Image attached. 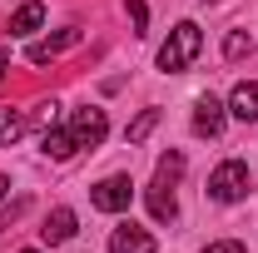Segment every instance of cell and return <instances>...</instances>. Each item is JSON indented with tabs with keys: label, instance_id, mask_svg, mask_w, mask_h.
I'll return each instance as SVG.
<instances>
[{
	"label": "cell",
	"instance_id": "6da1fadb",
	"mask_svg": "<svg viewBox=\"0 0 258 253\" xmlns=\"http://www.w3.org/2000/svg\"><path fill=\"white\" fill-rule=\"evenodd\" d=\"M199 50H204L199 25H194V20H179V25L169 30V40L159 45V70L164 75H179V70H189V65L199 60Z\"/></svg>",
	"mask_w": 258,
	"mask_h": 253
},
{
	"label": "cell",
	"instance_id": "7a4b0ae2",
	"mask_svg": "<svg viewBox=\"0 0 258 253\" xmlns=\"http://www.w3.org/2000/svg\"><path fill=\"white\" fill-rule=\"evenodd\" d=\"M209 199H214V204H238V199H248V164H243V159H224V164L209 174Z\"/></svg>",
	"mask_w": 258,
	"mask_h": 253
},
{
	"label": "cell",
	"instance_id": "3957f363",
	"mask_svg": "<svg viewBox=\"0 0 258 253\" xmlns=\"http://www.w3.org/2000/svg\"><path fill=\"white\" fill-rule=\"evenodd\" d=\"M90 204H95L99 214H124L129 204H134V184H129V174H109V179H99L95 189H90Z\"/></svg>",
	"mask_w": 258,
	"mask_h": 253
},
{
	"label": "cell",
	"instance_id": "277c9868",
	"mask_svg": "<svg viewBox=\"0 0 258 253\" xmlns=\"http://www.w3.org/2000/svg\"><path fill=\"white\" fill-rule=\"evenodd\" d=\"M70 134H75V144H80V149H95V144H104V134H109V119H104V109H99V104H85V109H75V119H70Z\"/></svg>",
	"mask_w": 258,
	"mask_h": 253
},
{
	"label": "cell",
	"instance_id": "5b68a950",
	"mask_svg": "<svg viewBox=\"0 0 258 253\" xmlns=\"http://www.w3.org/2000/svg\"><path fill=\"white\" fill-rule=\"evenodd\" d=\"M80 40H85V35H80L75 25H70V30H60V35H45V40H35V45L25 50V55H30V65H50L55 55H64V50H75Z\"/></svg>",
	"mask_w": 258,
	"mask_h": 253
},
{
	"label": "cell",
	"instance_id": "8992f818",
	"mask_svg": "<svg viewBox=\"0 0 258 253\" xmlns=\"http://www.w3.org/2000/svg\"><path fill=\"white\" fill-rule=\"evenodd\" d=\"M109 253H159V248H154V233H149V228L119 223V228L109 233Z\"/></svg>",
	"mask_w": 258,
	"mask_h": 253
},
{
	"label": "cell",
	"instance_id": "52a82bcc",
	"mask_svg": "<svg viewBox=\"0 0 258 253\" xmlns=\"http://www.w3.org/2000/svg\"><path fill=\"white\" fill-rule=\"evenodd\" d=\"M144 199H149V214H154V223H174V219H179V199H174V184L154 179V184L144 189Z\"/></svg>",
	"mask_w": 258,
	"mask_h": 253
},
{
	"label": "cell",
	"instance_id": "ba28073f",
	"mask_svg": "<svg viewBox=\"0 0 258 253\" xmlns=\"http://www.w3.org/2000/svg\"><path fill=\"white\" fill-rule=\"evenodd\" d=\"M228 114L243 119V124H258V80H243V85L228 95Z\"/></svg>",
	"mask_w": 258,
	"mask_h": 253
},
{
	"label": "cell",
	"instance_id": "9c48e42d",
	"mask_svg": "<svg viewBox=\"0 0 258 253\" xmlns=\"http://www.w3.org/2000/svg\"><path fill=\"white\" fill-rule=\"evenodd\" d=\"M194 129L209 134V139L224 129V104H219L214 95H199V99H194Z\"/></svg>",
	"mask_w": 258,
	"mask_h": 253
},
{
	"label": "cell",
	"instance_id": "30bf717a",
	"mask_svg": "<svg viewBox=\"0 0 258 253\" xmlns=\"http://www.w3.org/2000/svg\"><path fill=\"white\" fill-rule=\"evenodd\" d=\"M75 228H80L75 209H55V214L45 219V228H40V238H45V243H70V238H75Z\"/></svg>",
	"mask_w": 258,
	"mask_h": 253
},
{
	"label": "cell",
	"instance_id": "8fae6325",
	"mask_svg": "<svg viewBox=\"0 0 258 253\" xmlns=\"http://www.w3.org/2000/svg\"><path fill=\"white\" fill-rule=\"evenodd\" d=\"M40 149H45L50 159H70V154H80V144H75L70 124H50L45 134H40Z\"/></svg>",
	"mask_w": 258,
	"mask_h": 253
},
{
	"label": "cell",
	"instance_id": "7c38bea8",
	"mask_svg": "<svg viewBox=\"0 0 258 253\" xmlns=\"http://www.w3.org/2000/svg\"><path fill=\"white\" fill-rule=\"evenodd\" d=\"M40 25H45V5H40V0H25V5L10 15V35H35Z\"/></svg>",
	"mask_w": 258,
	"mask_h": 253
},
{
	"label": "cell",
	"instance_id": "4fadbf2b",
	"mask_svg": "<svg viewBox=\"0 0 258 253\" xmlns=\"http://www.w3.org/2000/svg\"><path fill=\"white\" fill-rule=\"evenodd\" d=\"M20 134H25V114L20 109H0V149H10Z\"/></svg>",
	"mask_w": 258,
	"mask_h": 253
},
{
	"label": "cell",
	"instance_id": "5bb4252c",
	"mask_svg": "<svg viewBox=\"0 0 258 253\" xmlns=\"http://www.w3.org/2000/svg\"><path fill=\"white\" fill-rule=\"evenodd\" d=\"M159 119H164L159 109H144V114H139V119L129 124V144H144V139H149V129L159 124Z\"/></svg>",
	"mask_w": 258,
	"mask_h": 253
},
{
	"label": "cell",
	"instance_id": "9a60e30c",
	"mask_svg": "<svg viewBox=\"0 0 258 253\" xmlns=\"http://www.w3.org/2000/svg\"><path fill=\"white\" fill-rule=\"evenodd\" d=\"M179 174H184V154H164L154 164V179H164V184H179Z\"/></svg>",
	"mask_w": 258,
	"mask_h": 253
},
{
	"label": "cell",
	"instance_id": "2e32d148",
	"mask_svg": "<svg viewBox=\"0 0 258 253\" xmlns=\"http://www.w3.org/2000/svg\"><path fill=\"white\" fill-rule=\"evenodd\" d=\"M224 55H228V60H243V55H253V40H248L243 30H233V35L224 40Z\"/></svg>",
	"mask_w": 258,
	"mask_h": 253
},
{
	"label": "cell",
	"instance_id": "e0dca14e",
	"mask_svg": "<svg viewBox=\"0 0 258 253\" xmlns=\"http://www.w3.org/2000/svg\"><path fill=\"white\" fill-rule=\"evenodd\" d=\"M129 20H134V35H144V25H149V5H144V0H129Z\"/></svg>",
	"mask_w": 258,
	"mask_h": 253
},
{
	"label": "cell",
	"instance_id": "ac0fdd59",
	"mask_svg": "<svg viewBox=\"0 0 258 253\" xmlns=\"http://www.w3.org/2000/svg\"><path fill=\"white\" fill-rule=\"evenodd\" d=\"M204 253H243V243L238 238H219V243H209Z\"/></svg>",
	"mask_w": 258,
	"mask_h": 253
},
{
	"label": "cell",
	"instance_id": "d6986e66",
	"mask_svg": "<svg viewBox=\"0 0 258 253\" xmlns=\"http://www.w3.org/2000/svg\"><path fill=\"white\" fill-rule=\"evenodd\" d=\"M5 70H10V55H5V50H0V80H5Z\"/></svg>",
	"mask_w": 258,
	"mask_h": 253
},
{
	"label": "cell",
	"instance_id": "ffe728a7",
	"mask_svg": "<svg viewBox=\"0 0 258 253\" xmlns=\"http://www.w3.org/2000/svg\"><path fill=\"white\" fill-rule=\"evenodd\" d=\"M5 194H10V179H5V174H0V199H5Z\"/></svg>",
	"mask_w": 258,
	"mask_h": 253
},
{
	"label": "cell",
	"instance_id": "44dd1931",
	"mask_svg": "<svg viewBox=\"0 0 258 253\" xmlns=\"http://www.w3.org/2000/svg\"><path fill=\"white\" fill-rule=\"evenodd\" d=\"M0 228H5V219H0Z\"/></svg>",
	"mask_w": 258,
	"mask_h": 253
},
{
	"label": "cell",
	"instance_id": "7402d4cb",
	"mask_svg": "<svg viewBox=\"0 0 258 253\" xmlns=\"http://www.w3.org/2000/svg\"><path fill=\"white\" fill-rule=\"evenodd\" d=\"M25 253H35V248H25Z\"/></svg>",
	"mask_w": 258,
	"mask_h": 253
}]
</instances>
